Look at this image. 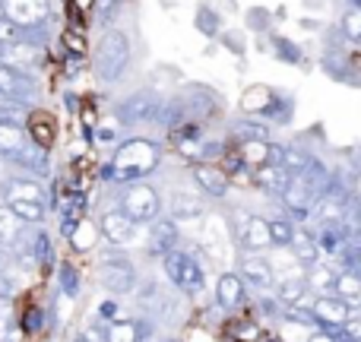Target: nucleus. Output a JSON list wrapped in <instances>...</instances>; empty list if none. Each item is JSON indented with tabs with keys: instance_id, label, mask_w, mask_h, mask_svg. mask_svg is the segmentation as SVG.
Masks as SVG:
<instances>
[{
	"instance_id": "nucleus-1",
	"label": "nucleus",
	"mask_w": 361,
	"mask_h": 342,
	"mask_svg": "<svg viewBox=\"0 0 361 342\" xmlns=\"http://www.w3.org/2000/svg\"><path fill=\"white\" fill-rule=\"evenodd\" d=\"M159 159H162L159 143H152L146 137H133L124 146H118L111 165L105 169V178L114 181V184H130V181H140L149 171H156Z\"/></svg>"
},
{
	"instance_id": "nucleus-2",
	"label": "nucleus",
	"mask_w": 361,
	"mask_h": 342,
	"mask_svg": "<svg viewBox=\"0 0 361 342\" xmlns=\"http://www.w3.org/2000/svg\"><path fill=\"white\" fill-rule=\"evenodd\" d=\"M127 63H130V42H127L124 32L118 29H108L105 35L99 38L95 44V54H92V70L99 76V83H118L124 76Z\"/></svg>"
},
{
	"instance_id": "nucleus-3",
	"label": "nucleus",
	"mask_w": 361,
	"mask_h": 342,
	"mask_svg": "<svg viewBox=\"0 0 361 342\" xmlns=\"http://www.w3.org/2000/svg\"><path fill=\"white\" fill-rule=\"evenodd\" d=\"M159 209H162V197H159V190L152 184L130 181V184L124 187V193H121V212H124L133 225L159 219Z\"/></svg>"
},
{
	"instance_id": "nucleus-4",
	"label": "nucleus",
	"mask_w": 361,
	"mask_h": 342,
	"mask_svg": "<svg viewBox=\"0 0 361 342\" xmlns=\"http://www.w3.org/2000/svg\"><path fill=\"white\" fill-rule=\"evenodd\" d=\"M162 263H165V276L171 279V286L184 295H200L206 286V276H203V267L193 260L187 250H169L162 254Z\"/></svg>"
},
{
	"instance_id": "nucleus-5",
	"label": "nucleus",
	"mask_w": 361,
	"mask_h": 342,
	"mask_svg": "<svg viewBox=\"0 0 361 342\" xmlns=\"http://www.w3.org/2000/svg\"><path fill=\"white\" fill-rule=\"evenodd\" d=\"M235 244L241 250H247V254H260V250L273 248L267 219L254 216V212H238L235 216Z\"/></svg>"
},
{
	"instance_id": "nucleus-6",
	"label": "nucleus",
	"mask_w": 361,
	"mask_h": 342,
	"mask_svg": "<svg viewBox=\"0 0 361 342\" xmlns=\"http://www.w3.org/2000/svg\"><path fill=\"white\" fill-rule=\"evenodd\" d=\"M99 286L111 295H124L137 288V269L127 257H105L99 263Z\"/></svg>"
},
{
	"instance_id": "nucleus-7",
	"label": "nucleus",
	"mask_w": 361,
	"mask_h": 342,
	"mask_svg": "<svg viewBox=\"0 0 361 342\" xmlns=\"http://www.w3.org/2000/svg\"><path fill=\"white\" fill-rule=\"evenodd\" d=\"M159 105H162V99H159L152 89H140V92L127 95V99L118 105V118L124 127L146 124V121H156Z\"/></svg>"
},
{
	"instance_id": "nucleus-8",
	"label": "nucleus",
	"mask_w": 361,
	"mask_h": 342,
	"mask_svg": "<svg viewBox=\"0 0 361 342\" xmlns=\"http://www.w3.org/2000/svg\"><path fill=\"white\" fill-rule=\"evenodd\" d=\"M355 307L358 305H349L339 295H320V298L311 301V314L317 320V326H324V330H339L349 317H358Z\"/></svg>"
},
{
	"instance_id": "nucleus-9",
	"label": "nucleus",
	"mask_w": 361,
	"mask_h": 342,
	"mask_svg": "<svg viewBox=\"0 0 361 342\" xmlns=\"http://www.w3.org/2000/svg\"><path fill=\"white\" fill-rule=\"evenodd\" d=\"M257 95H260L263 102L257 108H247L250 118H260V121H267V124H279V127H286L288 121H292V114H295L292 99H286V95H279V92H269V89H257Z\"/></svg>"
},
{
	"instance_id": "nucleus-10",
	"label": "nucleus",
	"mask_w": 361,
	"mask_h": 342,
	"mask_svg": "<svg viewBox=\"0 0 361 342\" xmlns=\"http://www.w3.org/2000/svg\"><path fill=\"white\" fill-rule=\"evenodd\" d=\"M4 16L13 19L19 29L42 25L51 16V0H4Z\"/></svg>"
},
{
	"instance_id": "nucleus-11",
	"label": "nucleus",
	"mask_w": 361,
	"mask_h": 342,
	"mask_svg": "<svg viewBox=\"0 0 361 342\" xmlns=\"http://www.w3.org/2000/svg\"><path fill=\"white\" fill-rule=\"evenodd\" d=\"M0 92L10 95V99L23 102V105H35L38 102V86L25 70H13L0 63Z\"/></svg>"
},
{
	"instance_id": "nucleus-12",
	"label": "nucleus",
	"mask_w": 361,
	"mask_h": 342,
	"mask_svg": "<svg viewBox=\"0 0 361 342\" xmlns=\"http://www.w3.org/2000/svg\"><path fill=\"white\" fill-rule=\"evenodd\" d=\"M180 102L187 105V114H190L193 121H212L219 114V95L209 92L206 86H187L184 92H180Z\"/></svg>"
},
{
	"instance_id": "nucleus-13",
	"label": "nucleus",
	"mask_w": 361,
	"mask_h": 342,
	"mask_svg": "<svg viewBox=\"0 0 361 342\" xmlns=\"http://www.w3.org/2000/svg\"><path fill=\"white\" fill-rule=\"evenodd\" d=\"M6 162H13L19 171L32 174V178H44V174L51 171L48 149H44V146H38L35 140H25V143L16 149V156H13V159H6Z\"/></svg>"
},
{
	"instance_id": "nucleus-14",
	"label": "nucleus",
	"mask_w": 361,
	"mask_h": 342,
	"mask_svg": "<svg viewBox=\"0 0 361 342\" xmlns=\"http://www.w3.org/2000/svg\"><path fill=\"white\" fill-rule=\"evenodd\" d=\"M152 228H149V241H146V248H149L152 257H162L169 254V250L178 248L180 241V231H178V219H152Z\"/></svg>"
},
{
	"instance_id": "nucleus-15",
	"label": "nucleus",
	"mask_w": 361,
	"mask_h": 342,
	"mask_svg": "<svg viewBox=\"0 0 361 342\" xmlns=\"http://www.w3.org/2000/svg\"><path fill=\"white\" fill-rule=\"evenodd\" d=\"M238 276H241L244 286L257 288V292H267V288H273V282H276L273 267H269V260H263L260 254L244 257V260H241V273H238Z\"/></svg>"
},
{
	"instance_id": "nucleus-16",
	"label": "nucleus",
	"mask_w": 361,
	"mask_h": 342,
	"mask_svg": "<svg viewBox=\"0 0 361 342\" xmlns=\"http://www.w3.org/2000/svg\"><path fill=\"white\" fill-rule=\"evenodd\" d=\"M99 228H102V238H105L108 244H114V248H124V244L133 241V231H137V225H133L121 209H111V212H105V216H102Z\"/></svg>"
},
{
	"instance_id": "nucleus-17",
	"label": "nucleus",
	"mask_w": 361,
	"mask_h": 342,
	"mask_svg": "<svg viewBox=\"0 0 361 342\" xmlns=\"http://www.w3.org/2000/svg\"><path fill=\"white\" fill-rule=\"evenodd\" d=\"M282 206H286V219L288 222H307L311 219V206H314V197L301 187L298 178H292L288 190L282 193Z\"/></svg>"
},
{
	"instance_id": "nucleus-18",
	"label": "nucleus",
	"mask_w": 361,
	"mask_h": 342,
	"mask_svg": "<svg viewBox=\"0 0 361 342\" xmlns=\"http://www.w3.org/2000/svg\"><path fill=\"white\" fill-rule=\"evenodd\" d=\"M4 200H6V203H13V200H25V203H42V206H48V193H44V187L38 184L32 174L6 181V184H4Z\"/></svg>"
},
{
	"instance_id": "nucleus-19",
	"label": "nucleus",
	"mask_w": 361,
	"mask_h": 342,
	"mask_svg": "<svg viewBox=\"0 0 361 342\" xmlns=\"http://www.w3.org/2000/svg\"><path fill=\"white\" fill-rule=\"evenodd\" d=\"M295 174L286 171L279 162H263L254 169V181L257 187H263L267 193H273V197H282V193L288 190V184H292Z\"/></svg>"
},
{
	"instance_id": "nucleus-20",
	"label": "nucleus",
	"mask_w": 361,
	"mask_h": 342,
	"mask_svg": "<svg viewBox=\"0 0 361 342\" xmlns=\"http://www.w3.org/2000/svg\"><path fill=\"white\" fill-rule=\"evenodd\" d=\"M193 181L200 184V190L209 197H225L228 193V174L212 162H197L193 165Z\"/></svg>"
},
{
	"instance_id": "nucleus-21",
	"label": "nucleus",
	"mask_w": 361,
	"mask_h": 342,
	"mask_svg": "<svg viewBox=\"0 0 361 342\" xmlns=\"http://www.w3.org/2000/svg\"><path fill=\"white\" fill-rule=\"evenodd\" d=\"M295 178H298L301 187H305V190L311 193L314 200H317V197H324V190L330 187V178H333V174H330V169H326L324 162H320V159L311 156V162H307L305 169L295 174Z\"/></svg>"
},
{
	"instance_id": "nucleus-22",
	"label": "nucleus",
	"mask_w": 361,
	"mask_h": 342,
	"mask_svg": "<svg viewBox=\"0 0 361 342\" xmlns=\"http://www.w3.org/2000/svg\"><path fill=\"white\" fill-rule=\"evenodd\" d=\"M244 292L247 286L241 282L238 273H222L219 276V286H216V301L225 307V311H235V307L244 305Z\"/></svg>"
},
{
	"instance_id": "nucleus-23",
	"label": "nucleus",
	"mask_w": 361,
	"mask_h": 342,
	"mask_svg": "<svg viewBox=\"0 0 361 342\" xmlns=\"http://www.w3.org/2000/svg\"><path fill=\"white\" fill-rule=\"evenodd\" d=\"M82 216H86V197H82V193H67V197L61 200V235L73 238Z\"/></svg>"
},
{
	"instance_id": "nucleus-24",
	"label": "nucleus",
	"mask_w": 361,
	"mask_h": 342,
	"mask_svg": "<svg viewBox=\"0 0 361 342\" xmlns=\"http://www.w3.org/2000/svg\"><path fill=\"white\" fill-rule=\"evenodd\" d=\"M23 231H25V222L16 216L13 209L0 206V248L13 250L19 241H23Z\"/></svg>"
},
{
	"instance_id": "nucleus-25",
	"label": "nucleus",
	"mask_w": 361,
	"mask_h": 342,
	"mask_svg": "<svg viewBox=\"0 0 361 342\" xmlns=\"http://www.w3.org/2000/svg\"><path fill=\"white\" fill-rule=\"evenodd\" d=\"M231 137L238 140V143H244V140H269V124L260 118H235L231 121Z\"/></svg>"
},
{
	"instance_id": "nucleus-26",
	"label": "nucleus",
	"mask_w": 361,
	"mask_h": 342,
	"mask_svg": "<svg viewBox=\"0 0 361 342\" xmlns=\"http://www.w3.org/2000/svg\"><path fill=\"white\" fill-rule=\"evenodd\" d=\"M25 133H29V140H35L38 146H44V149H48L51 133H54V121H51L48 114H42V111H35V108H32L29 121H25Z\"/></svg>"
},
{
	"instance_id": "nucleus-27",
	"label": "nucleus",
	"mask_w": 361,
	"mask_h": 342,
	"mask_svg": "<svg viewBox=\"0 0 361 342\" xmlns=\"http://www.w3.org/2000/svg\"><path fill=\"white\" fill-rule=\"evenodd\" d=\"M288 248L295 250V260H301V263H317L320 260V250H317V241H314L307 231H298L295 228V235H292V241H288Z\"/></svg>"
},
{
	"instance_id": "nucleus-28",
	"label": "nucleus",
	"mask_w": 361,
	"mask_h": 342,
	"mask_svg": "<svg viewBox=\"0 0 361 342\" xmlns=\"http://www.w3.org/2000/svg\"><path fill=\"white\" fill-rule=\"evenodd\" d=\"M333 295H339V298L349 301V305H358V295H361L358 273H345V269H339L336 279H333Z\"/></svg>"
},
{
	"instance_id": "nucleus-29",
	"label": "nucleus",
	"mask_w": 361,
	"mask_h": 342,
	"mask_svg": "<svg viewBox=\"0 0 361 342\" xmlns=\"http://www.w3.org/2000/svg\"><path fill=\"white\" fill-rule=\"evenodd\" d=\"M29 140L25 127H16V124H0V156L4 159H13L16 149Z\"/></svg>"
},
{
	"instance_id": "nucleus-30",
	"label": "nucleus",
	"mask_w": 361,
	"mask_h": 342,
	"mask_svg": "<svg viewBox=\"0 0 361 342\" xmlns=\"http://www.w3.org/2000/svg\"><path fill=\"white\" fill-rule=\"evenodd\" d=\"M307 282L305 279H286L279 286V301H282V307H292V305H305L307 301Z\"/></svg>"
},
{
	"instance_id": "nucleus-31",
	"label": "nucleus",
	"mask_w": 361,
	"mask_h": 342,
	"mask_svg": "<svg viewBox=\"0 0 361 342\" xmlns=\"http://www.w3.org/2000/svg\"><path fill=\"white\" fill-rule=\"evenodd\" d=\"M171 216H175V219H197V216H203V200L187 197V193H175V200H171Z\"/></svg>"
},
{
	"instance_id": "nucleus-32",
	"label": "nucleus",
	"mask_w": 361,
	"mask_h": 342,
	"mask_svg": "<svg viewBox=\"0 0 361 342\" xmlns=\"http://www.w3.org/2000/svg\"><path fill=\"white\" fill-rule=\"evenodd\" d=\"M311 162V152H305V149H298V146H282V152H279V165L286 171H292V174H298L305 165Z\"/></svg>"
},
{
	"instance_id": "nucleus-33",
	"label": "nucleus",
	"mask_w": 361,
	"mask_h": 342,
	"mask_svg": "<svg viewBox=\"0 0 361 342\" xmlns=\"http://www.w3.org/2000/svg\"><path fill=\"white\" fill-rule=\"evenodd\" d=\"M57 286H61V292L67 295V298H76V295H80L82 279H80V273H76L70 263H61V267H57Z\"/></svg>"
},
{
	"instance_id": "nucleus-34",
	"label": "nucleus",
	"mask_w": 361,
	"mask_h": 342,
	"mask_svg": "<svg viewBox=\"0 0 361 342\" xmlns=\"http://www.w3.org/2000/svg\"><path fill=\"white\" fill-rule=\"evenodd\" d=\"M105 342H137V320H114V324H108Z\"/></svg>"
},
{
	"instance_id": "nucleus-35",
	"label": "nucleus",
	"mask_w": 361,
	"mask_h": 342,
	"mask_svg": "<svg viewBox=\"0 0 361 342\" xmlns=\"http://www.w3.org/2000/svg\"><path fill=\"white\" fill-rule=\"evenodd\" d=\"M267 225H269V241H273L276 248H288V241H292V235H295V222H288V219L282 216Z\"/></svg>"
},
{
	"instance_id": "nucleus-36",
	"label": "nucleus",
	"mask_w": 361,
	"mask_h": 342,
	"mask_svg": "<svg viewBox=\"0 0 361 342\" xmlns=\"http://www.w3.org/2000/svg\"><path fill=\"white\" fill-rule=\"evenodd\" d=\"M273 51L282 63H301V48L295 42H288V38L273 35Z\"/></svg>"
},
{
	"instance_id": "nucleus-37",
	"label": "nucleus",
	"mask_w": 361,
	"mask_h": 342,
	"mask_svg": "<svg viewBox=\"0 0 361 342\" xmlns=\"http://www.w3.org/2000/svg\"><path fill=\"white\" fill-rule=\"evenodd\" d=\"M339 32H343L345 42H352V44H355L358 38H361V10H358V6H349V10H345Z\"/></svg>"
},
{
	"instance_id": "nucleus-38",
	"label": "nucleus",
	"mask_w": 361,
	"mask_h": 342,
	"mask_svg": "<svg viewBox=\"0 0 361 342\" xmlns=\"http://www.w3.org/2000/svg\"><path fill=\"white\" fill-rule=\"evenodd\" d=\"M197 29L203 35H219V13L209 10V6H200L197 10Z\"/></svg>"
},
{
	"instance_id": "nucleus-39",
	"label": "nucleus",
	"mask_w": 361,
	"mask_h": 342,
	"mask_svg": "<svg viewBox=\"0 0 361 342\" xmlns=\"http://www.w3.org/2000/svg\"><path fill=\"white\" fill-rule=\"evenodd\" d=\"M118 6H121V0H95V25H99V29H105V25L114 19Z\"/></svg>"
},
{
	"instance_id": "nucleus-40",
	"label": "nucleus",
	"mask_w": 361,
	"mask_h": 342,
	"mask_svg": "<svg viewBox=\"0 0 361 342\" xmlns=\"http://www.w3.org/2000/svg\"><path fill=\"white\" fill-rule=\"evenodd\" d=\"M19 25L13 23V19H6V16H0V44H10V42H19Z\"/></svg>"
},
{
	"instance_id": "nucleus-41",
	"label": "nucleus",
	"mask_w": 361,
	"mask_h": 342,
	"mask_svg": "<svg viewBox=\"0 0 361 342\" xmlns=\"http://www.w3.org/2000/svg\"><path fill=\"white\" fill-rule=\"evenodd\" d=\"M257 311H260L263 317H279V314H282V301L260 295V298H257Z\"/></svg>"
},
{
	"instance_id": "nucleus-42",
	"label": "nucleus",
	"mask_w": 361,
	"mask_h": 342,
	"mask_svg": "<svg viewBox=\"0 0 361 342\" xmlns=\"http://www.w3.org/2000/svg\"><path fill=\"white\" fill-rule=\"evenodd\" d=\"M137 342H159L152 320H137Z\"/></svg>"
},
{
	"instance_id": "nucleus-43",
	"label": "nucleus",
	"mask_w": 361,
	"mask_h": 342,
	"mask_svg": "<svg viewBox=\"0 0 361 342\" xmlns=\"http://www.w3.org/2000/svg\"><path fill=\"white\" fill-rule=\"evenodd\" d=\"M118 311H121V307L114 305V301H102V305H99V320L114 324V320H118Z\"/></svg>"
},
{
	"instance_id": "nucleus-44",
	"label": "nucleus",
	"mask_w": 361,
	"mask_h": 342,
	"mask_svg": "<svg viewBox=\"0 0 361 342\" xmlns=\"http://www.w3.org/2000/svg\"><path fill=\"white\" fill-rule=\"evenodd\" d=\"M16 273V260L10 257V250L0 248V276H13Z\"/></svg>"
},
{
	"instance_id": "nucleus-45",
	"label": "nucleus",
	"mask_w": 361,
	"mask_h": 342,
	"mask_svg": "<svg viewBox=\"0 0 361 342\" xmlns=\"http://www.w3.org/2000/svg\"><path fill=\"white\" fill-rule=\"evenodd\" d=\"M23 326L29 333H35V330H42V311H35V307H32L29 314H25V320H23Z\"/></svg>"
},
{
	"instance_id": "nucleus-46",
	"label": "nucleus",
	"mask_w": 361,
	"mask_h": 342,
	"mask_svg": "<svg viewBox=\"0 0 361 342\" xmlns=\"http://www.w3.org/2000/svg\"><path fill=\"white\" fill-rule=\"evenodd\" d=\"M307 342H336V339H333L330 330H320V333H311V336H307Z\"/></svg>"
},
{
	"instance_id": "nucleus-47",
	"label": "nucleus",
	"mask_w": 361,
	"mask_h": 342,
	"mask_svg": "<svg viewBox=\"0 0 361 342\" xmlns=\"http://www.w3.org/2000/svg\"><path fill=\"white\" fill-rule=\"evenodd\" d=\"M250 23H254V25L260 23L263 25V23H267V13H250Z\"/></svg>"
},
{
	"instance_id": "nucleus-48",
	"label": "nucleus",
	"mask_w": 361,
	"mask_h": 342,
	"mask_svg": "<svg viewBox=\"0 0 361 342\" xmlns=\"http://www.w3.org/2000/svg\"><path fill=\"white\" fill-rule=\"evenodd\" d=\"M99 133H102V137H99L102 143H111V140H114V133H111V130H99Z\"/></svg>"
},
{
	"instance_id": "nucleus-49",
	"label": "nucleus",
	"mask_w": 361,
	"mask_h": 342,
	"mask_svg": "<svg viewBox=\"0 0 361 342\" xmlns=\"http://www.w3.org/2000/svg\"><path fill=\"white\" fill-rule=\"evenodd\" d=\"M349 6H361V0H349Z\"/></svg>"
},
{
	"instance_id": "nucleus-50",
	"label": "nucleus",
	"mask_w": 361,
	"mask_h": 342,
	"mask_svg": "<svg viewBox=\"0 0 361 342\" xmlns=\"http://www.w3.org/2000/svg\"><path fill=\"white\" fill-rule=\"evenodd\" d=\"M73 342H89V339H86V336H80V339H73Z\"/></svg>"
},
{
	"instance_id": "nucleus-51",
	"label": "nucleus",
	"mask_w": 361,
	"mask_h": 342,
	"mask_svg": "<svg viewBox=\"0 0 361 342\" xmlns=\"http://www.w3.org/2000/svg\"><path fill=\"white\" fill-rule=\"evenodd\" d=\"M0 16H4V0H0Z\"/></svg>"
},
{
	"instance_id": "nucleus-52",
	"label": "nucleus",
	"mask_w": 361,
	"mask_h": 342,
	"mask_svg": "<svg viewBox=\"0 0 361 342\" xmlns=\"http://www.w3.org/2000/svg\"><path fill=\"white\" fill-rule=\"evenodd\" d=\"M159 342H175V339H159Z\"/></svg>"
},
{
	"instance_id": "nucleus-53",
	"label": "nucleus",
	"mask_w": 361,
	"mask_h": 342,
	"mask_svg": "<svg viewBox=\"0 0 361 342\" xmlns=\"http://www.w3.org/2000/svg\"><path fill=\"white\" fill-rule=\"evenodd\" d=\"M225 342H231V339H225Z\"/></svg>"
}]
</instances>
